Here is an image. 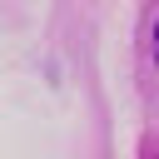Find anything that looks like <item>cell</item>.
Listing matches in <instances>:
<instances>
[{
  "mask_svg": "<svg viewBox=\"0 0 159 159\" xmlns=\"http://www.w3.org/2000/svg\"><path fill=\"white\" fill-rule=\"evenodd\" d=\"M154 60H159V25H154Z\"/></svg>",
  "mask_w": 159,
  "mask_h": 159,
  "instance_id": "1",
  "label": "cell"
}]
</instances>
